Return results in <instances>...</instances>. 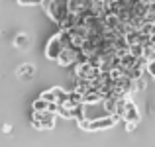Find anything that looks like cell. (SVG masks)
Masks as SVG:
<instances>
[{
	"instance_id": "9a60e30c",
	"label": "cell",
	"mask_w": 155,
	"mask_h": 147,
	"mask_svg": "<svg viewBox=\"0 0 155 147\" xmlns=\"http://www.w3.org/2000/svg\"><path fill=\"white\" fill-rule=\"evenodd\" d=\"M31 110L34 112H38V114H41V112H47V102H43V100H34V104H31Z\"/></svg>"
},
{
	"instance_id": "ac0fdd59",
	"label": "cell",
	"mask_w": 155,
	"mask_h": 147,
	"mask_svg": "<svg viewBox=\"0 0 155 147\" xmlns=\"http://www.w3.org/2000/svg\"><path fill=\"white\" fill-rule=\"evenodd\" d=\"M137 128V124H126V132H134Z\"/></svg>"
},
{
	"instance_id": "e0dca14e",
	"label": "cell",
	"mask_w": 155,
	"mask_h": 147,
	"mask_svg": "<svg viewBox=\"0 0 155 147\" xmlns=\"http://www.w3.org/2000/svg\"><path fill=\"white\" fill-rule=\"evenodd\" d=\"M57 116L71 120V110H69V108H65V106H59V110H57Z\"/></svg>"
},
{
	"instance_id": "5bb4252c",
	"label": "cell",
	"mask_w": 155,
	"mask_h": 147,
	"mask_svg": "<svg viewBox=\"0 0 155 147\" xmlns=\"http://www.w3.org/2000/svg\"><path fill=\"white\" fill-rule=\"evenodd\" d=\"M145 87H147V80L141 77V79H137V80H134L132 83V92H137V90H145Z\"/></svg>"
},
{
	"instance_id": "30bf717a",
	"label": "cell",
	"mask_w": 155,
	"mask_h": 147,
	"mask_svg": "<svg viewBox=\"0 0 155 147\" xmlns=\"http://www.w3.org/2000/svg\"><path fill=\"white\" fill-rule=\"evenodd\" d=\"M51 90H53V94H55L57 106H65V102H67V96H69V90H65L63 87H53Z\"/></svg>"
},
{
	"instance_id": "7a4b0ae2",
	"label": "cell",
	"mask_w": 155,
	"mask_h": 147,
	"mask_svg": "<svg viewBox=\"0 0 155 147\" xmlns=\"http://www.w3.org/2000/svg\"><path fill=\"white\" fill-rule=\"evenodd\" d=\"M55 114H49V112H31V126H34L35 129H43V132H47V129H53L55 128Z\"/></svg>"
},
{
	"instance_id": "52a82bcc",
	"label": "cell",
	"mask_w": 155,
	"mask_h": 147,
	"mask_svg": "<svg viewBox=\"0 0 155 147\" xmlns=\"http://www.w3.org/2000/svg\"><path fill=\"white\" fill-rule=\"evenodd\" d=\"M16 75H18V79H22V80H30L31 77L35 75V67L31 63H24V65H20V67L16 69Z\"/></svg>"
},
{
	"instance_id": "2e32d148",
	"label": "cell",
	"mask_w": 155,
	"mask_h": 147,
	"mask_svg": "<svg viewBox=\"0 0 155 147\" xmlns=\"http://www.w3.org/2000/svg\"><path fill=\"white\" fill-rule=\"evenodd\" d=\"M143 71L147 73L149 77H153V79H155V61H147L145 67H143Z\"/></svg>"
},
{
	"instance_id": "8992f818",
	"label": "cell",
	"mask_w": 155,
	"mask_h": 147,
	"mask_svg": "<svg viewBox=\"0 0 155 147\" xmlns=\"http://www.w3.org/2000/svg\"><path fill=\"white\" fill-rule=\"evenodd\" d=\"M122 120L126 124H140V110H137L134 100H124V110H122Z\"/></svg>"
},
{
	"instance_id": "d6986e66",
	"label": "cell",
	"mask_w": 155,
	"mask_h": 147,
	"mask_svg": "<svg viewBox=\"0 0 155 147\" xmlns=\"http://www.w3.org/2000/svg\"><path fill=\"white\" fill-rule=\"evenodd\" d=\"M2 129H4V133H10V132H12V128H10V126H4Z\"/></svg>"
},
{
	"instance_id": "277c9868",
	"label": "cell",
	"mask_w": 155,
	"mask_h": 147,
	"mask_svg": "<svg viewBox=\"0 0 155 147\" xmlns=\"http://www.w3.org/2000/svg\"><path fill=\"white\" fill-rule=\"evenodd\" d=\"M81 55V49H73V47H67L63 49V53L59 55V59L55 61L61 69H69V67H75L77 65V59Z\"/></svg>"
},
{
	"instance_id": "3957f363",
	"label": "cell",
	"mask_w": 155,
	"mask_h": 147,
	"mask_svg": "<svg viewBox=\"0 0 155 147\" xmlns=\"http://www.w3.org/2000/svg\"><path fill=\"white\" fill-rule=\"evenodd\" d=\"M120 118L116 116H100V118H91L87 124V132H100V129H110L118 124Z\"/></svg>"
},
{
	"instance_id": "ba28073f",
	"label": "cell",
	"mask_w": 155,
	"mask_h": 147,
	"mask_svg": "<svg viewBox=\"0 0 155 147\" xmlns=\"http://www.w3.org/2000/svg\"><path fill=\"white\" fill-rule=\"evenodd\" d=\"M102 94L100 92H96V90H88V92H84L83 94V106H94V104H102Z\"/></svg>"
},
{
	"instance_id": "6da1fadb",
	"label": "cell",
	"mask_w": 155,
	"mask_h": 147,
	"mask_svg": "<svg viewBox=\"0 0 155 147\" xmlns=\"http://www.w3.org/2000/svg\"><path fill=\"white\" fill-rule=\"evenodd\" d=\"M43 10H45V14L49 16L53 22L59 24V26L65 22V20H67V16H69V6H67V2H57V0L43 2Z\"/></svg>"
},
{
	"instance_id": "4fadbf2b",
	"label": "cell",
	"mask_w": 155,
	"mask_h": 147,
	"mask_svg": "<svg viewBox=\"0 0 155 147\" xmlns=\"http://www.w3.org/2000/svg\"><path fill=\"white\" fill-rule=\"evenodd\" d=\"M39 100L47 102V104H57V102H55V94H53L51 88H49V90H43L41 94H39Z\"/></svg>"
},
{
	"instance_id": "7c38bea8",
	"label": "cell",
	"mask_w": 155,
	"mask_h": 147,
	"mask_svg": "<svg viewBox=\"0 0 155 147\" xmlns=\"http://www.w3.org/2000/svg\"><path fill=\"white\" fill-rule=\"evenodd\" d=\"M30 43H31V39H30V35H28V34H18L14 38V45L18 47V49H28V47H30Z\"/></svg>"
},
{
	"instance_id": "5b68a950",
	"label": "cell",
	"mask_w": 155,
	"mask_h": 147,
	"mask_svg": "<svg viewBox=\"0 0 155 147\" xmlns=\"http://www.w3.org/2000/svg\"><path fill=\"white\" fill-rule=\"evenodd\" d=\"M63 49H65V45H63V41H61L59 34H55L49 41H47V45H45V57L49 61H57L59 55L63 53Z\"/></svg>"
},
{
	"instance_id": "8fae6325",
	"label": "cell",
	"mask_w": 155,
	"mask_h": 147,
	"mask_svg": "<svg viewBox=\"0 0 155 147\" xmlns=\"http://www.w3.org/2000/svg\"><path fill=\"white\" fill-rule=\"evenodd\" d=\"M71 118H75L77 122H83V120H88V116H87V106H83V104L75 106V108L71 110Z\"/></svg>"
},
{
	"instance_id": "9c48e42d",
	"label": "cell",
	"mask_w": 155,
	"mask_h": 147,
	"mask_svg": "<svg viewBox=\"0 0 155 147\" xmlns=\"http://www.w3.org/2000/svg\"><path fill=\"white\" fill-rule=\"evenodd\" d=\"M79 104H83V94H81V92H77V90H69L67 102H65V108L73 110L75 106H79Z\"/></svg>"
}]
</instances>
